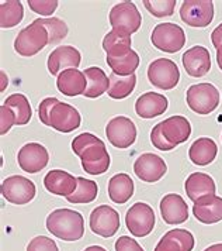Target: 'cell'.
<instances>
[{"instance_id":"obj_1","label":"cell","mask_w":222,"mask_h":251,"mask_svg":"<svg viewBox=\"0 0 222 251\" xmlns=\"http://www.w3.org/2000/svg\"><path fill=\"white\" fill-rule=\"evenodd\" d=\"M46 228L64 241H78L85 234V220L76 210L56 209L46 217Z\"/></svg>"},{"instance_id":"obj_2","label":"cell","mask_w":222,"mask_h":251,"mask_svg":"<svg viewBox=\"0 0 222 251\" xmlns=\"http://www.w3.org/2000/svg\"><path fill=\"white\" fill-rule=\"evenodd\" d=\"M49 44V35L41 24L35 20L22 28L14 40V50L22 57H33L38 54L45 46Z\"/></svg>"},{"instance_id":"obj_3","label":"cell","mask_w":222,"mask_h":251,"mask_svg":"<svg viewBox=\"0 0 222 251\" xmlns=\"http://www.w3.org/2000/svg\"><path fill=\"white\" fill-rule=\"evenodd\" d=\"M186 100L194 113L210 114L220 104V92L208 82L191 85L186 93Z\"/></svg>"},{"instance_id":"obj_4","label":"cell","mask_w":222,"mask_h":251,"mask_svg":"<svg viewBox=\"0 0 222 251\" xmlns=\"http://www.w3.org/2000/svg\"><path fill=\"white\" fill-rule=\"evenodd\" d=\"M109 19L114 31H120L127 35L138 31L142 24V16L133 1H122L115 4L110 10Z\"/></svg>"},{"instance_id":"obj_5","label":"cell","mask_w":222,"mask_h":251,"mask_svg":"<svg viewBox=\"0 0 222 251\" xmlns=\"http://www.w3.org/2000/svg\"><path fill=\"white\" fill-rule=\"evenodd\" d=\"M151 41L157 50L175 54L186 44V34L184 30L178 24L160 23L154 28Z\"/></svg>"},{"instance_id":"obj_6","label":"cell","mask_w":222,"mask_h":251,"mask_svg":"<svg viewBox=\"0 0 222 251\" xmlns=\"http://www.w3.org/2000/svg\"><path fill=\"white\" fill-rule=\"evenodd\" d=\"M149 82L163 91H170L178 86L180 80V71L176 62L167 58H157L148 67Z\"/></svg>"},{"instance_id":"obj_7","label":"cell","mask_w":222,"mask_h":251,"mask_svg":"<svg viewBox=\"0 0 222 251\" xmlns=\"http://www.w3.org/2000/svg\"><path fill=\"white\" fill-rule=\"evenodd\" d=\"M37 188L33 181L22 175H13L1 183L3 198L13 205H27L35 198Z\"/></svg>"},{"instance_id":"obj_8","label":"cell","mask_w":222,"mask_h":251,"mask_svg":"<svg viewBox=\"0 0 222 251\" xmlns=\"http://www.w3.org/2000/svg\"><path fill=\"white\" fill-rule=\"evenodd\" d=\"M127 228L135 237H145L152 233L155 226V212L151 206L144 202L133 205L125 216Z\"/></svg>"},{"instance_id":"obj_9","label":"cell","mask_w":222,"mask_h":251,"mask_svg":"<svg viewBox=\"0 0 222 251\" xmlns=\"http://www.w3.org/2000/svg\"><path fill=\"white\" fill-rule=\"evenodd\" d=\"M180 17L190 27H207L214 20V3L211 0H186L180 7Z\"/></svg>"},{"instance_id":"obj_10","label":"cell","mask_w":222,"mask_h":251,"mask_svg":"<svg viewBox=\"0 0 222 251\" xmlns=\"http://www.w3.org/2000/svg\"><path fill=\"white\" fill-rule=\"evenodd\" d=\"M106 136L115 149H128L136 140V127L131 119L117 116L106 126Z\"/></svg>"},{"instance_id":"obj_11","label":"cell","mask_w":222,"mask_h":251,"mask_svg":"<svg viewBox=\"0 0 222 251\" xmlns=\"http://www.w3.org/2000/svg\"><path fill=\"white\" fill-rule=\"evenodd\" d=\"M90 230L104 239L112 237L120 228V215L109 205L97 206L90 213Z\"/></svg>"},{"instance_id":"obj_12","label":"cell","mask_w":222,"mask_h":251,"mask_svg":"<svg viewBox=\"0 0 222 251\" xmlns=\"http://www.w3.org/2000/svg\"><path fill=\"white\" fill-rule=\"evenodd\" d=\"M133 172L141 181L154 183L160 181L165 176V174L167 172V165L159 155L146 152L136 158L133 164Z\"/></svg>"},{"instance_id":"obj_13","label":"cell","mask_w":222,"mask_h":251,"mask_svg":"<svg viewBox=\"0 0 222 251\" xmlns=\"http://www.w3.org/2000/svg\"><path fill=\"white\" fill-rule=\"evenodd\" d=\"M49 154L40 143H28L22 146L17 154V162L24 172L37 174L48 165Z\"/></svg>"},{"instance_id":"obj_14","label":"cell","mask_w":222,"mask_h":251,"mask_svg":"<svg viewBox=\"0 0 222 251\" xmlns=\"http://www.w3.org/2000/svg\"><path fill=\"white\" fill-rule=\"evenodd\" d=\"M82 55L75 47H58L48 57V71L51 75L55 76L67 69H78Z\"/></svg>"},{"instance_id":"obj_15","label":"cell","mask_w":222,"mask_h":251,"mask_svg":"<svg viewBox=\"0 0 222 251\" xmlns=\"http://www.w3.org/2000/svg\"><path fill=\"white\" fill-rule=\"evenodd\" d=\"M181 61L186 72L193 78H201L207 75L211 69L210 51L202 46L191 47L183 54Z\"/></svg>"},{"instance_id":"obj_16","label":"cell","mask_w":222,"mask_h":251,"mask_svg":"<svg viewBox=\"0 0 222 251\" xmlns=\"http://www.w3.org/2000/svg\"><path fill=\"white\" fill-rule=\"evenodd\" d=\"M82 117L78 109L67 103L59 102L51 112L49 119V127L55 128L56 131L61 133H70L80 127Z\"/></svg>"},{"instance_id":"obj_17","label":"cell","mask_w":222,"mask_h":251,"mask_svg":"<svg viewBox=\"0 0 222 251\" xmlns=\"http://www.w3.org/2000/svg\"><path fill=\"white\" fill-rule=\"evenodd\" d=\"M160 215L167 225H181L189 219V207L178 194H169L160 201Z\"/></svg>"},{"instance_id":"obj_18","label":"cell","mask_w":222,"mask_h":251,"mask_svg":"<svg viewBox=\"0 0 222 251\" xmlns=\"http://www.w3.org/2000/svg\"><path fill=\"white\" fill-rule=\"evenodd\" d=\"M45 189L58 196H70L78 189V178L64 170H52L44 178Z\"/></svg>"},{"instance_id":"obj_19","label":"cell","mask_w":222,"mask_h":251,"mask_svg":"<svg viewBox=\"0 0 222 251\" xmlns=\"http://www.w3.org/2000/svg\"><path fill=\"white\" fill-rule=\"evenodd\" d=\"M194 217L204 225H214L222 220V198L217 195L201 198L193 206Z\"/></svg>"},{"instance_id":"obj_20","label":"cell","mask_w":222,"mask_h":251,"mask_svg":"<svg viewBox=\"0 0 222 251\" xmlns=\"http://www.w3.org/2000/svg\"><path fill=\"white\" fill-rule=\"evenodd\" d=\"M169 100L165 95L146 92L141 95L135 102V112L142 119H154L167 110Z\"/></svg>"},{"instance_id":"obj_21","label":"cell","mask_w":222,"mask_h":251,"mask_svg":"<svg viewBox=\"0 0 222 251\" xmlns=\"http://www.w3.org/2000/svg\"><path fill=\"white\" fill-rule=\"evenodd\" d=\"M82 167L90 175H101L110 168V154L104 146H94L88 149L82 155Z\"/></svg>"},{"instance_id":"obj_22","label":"cell","mask_w":222,"mask_h":251,"mask_svg":"<svg viewBox=\"0 0 222 251\" xmlns=\"http://www.w3.org/2000/svg\"><path fill=\"white\" fill-rule=\"evenodd\" d=\"M159 125L162 134L173 146H178L187 141L191 134V125L184 116H172L160 122Z\"/></svg>"},{"instance_id":"obj_23","label":"cell","mask_w":222,"mask_h":251,"mask_svg":"<svg viewBox=\"0 0 222 251\" xmlns=\"http://www.w3.org/2000/svg\"><path fill=\"white\" fill-rule=\"evenodd\" d=\"M194 244V236L189 230L173 228L159 240L154 251H193Z\"/></svg>"},{"instance_id":"obj_24","label":"cell","mask_w":222,"mask_h":251,"mask_svg":"<svg viewBox=\"0 0 222 251\" xmlns=\"http://www.w3.org/2000/svg\"><path fill=\"white\" fill-rule=\"evenodd\" d=\"M184 189L190 199L193 202H197L201 198L215 195L217 186L210 175L204 172H193L184 182Z\"/></svg>"},{"instance_id":"obj_25","label":"cell","mask_w":222,"mask_h":251,"mask_svg":"<svg viewBox=\"0 0 222 251\" xmlns=\"http://www.w3.org/2000/svg\"><path fill=\"white\" fill-rule=\"evenodd\" d=\"M58 91L64 93L65 96H78L83 95L88 86V80L83 72L79 69H67L58 75L56 80Z\"/></svg>"},{"instance_id":"obj_26","label":"cell","mask_w":222,"mask_h":251,"mask_svg":"<svg viewBox=\"0 0 222 251\" xmlns=\"http://www.w3.org/2000/svg\"><path fill=\"white\" fill-rule=\"evenodd\" d=\"M218 154V147L212 138L201 137L196 140L189 150L190 161L196 165H208L212 161L217 158Z\"/></svg>"},{"instance_id":"obj_27","label":"cell","mask_w":222,"mask_h":251,"mask_svg":"<svg viewBox=\"0 0 222 251\" xmlns=\"http://www.w3.org/2000/svg\"><path fill=\"white\" fill-rule=\"evenodd\" d=\"M133 195V181L130 175L120 172L109 181V196L114 203L124 205Z\"/></svg>"},{"instance_id":"obj_28","label":"cell","mask_w":222,"mask_h":251,"mask_svg":"<svg viewBox=\"0 0 222 251\" xmlns=\"http://www.w3.org/2000/svg\"><path fill=\"white\" fill-rule=\"evenodd\" d=\"M133 40L131 37L120 31H110L107 33L104 40H103V50L106 51L107 57L118 58L124 57L127 54H130L133 50Z\"/></svg>"},{"instance_id":"obj_29","label":"cell","mask_w":222,"mask_h":251,"mask_svg":"<svg viewBox=\"0 0 222 251\" xmlns=\"http://www.w3.org/2000/svg\"><path fill=\"white\" fill-rule=\"evenodd\" d=\"M83 74L88 80V86H86L83 96L90 98V99H96L109 91L110 80L103 69L97 68V67H90V68L85 69Z\"/></svg>"},{"instance_id":"obj_30","label":"cell","mask_w":222,"mask_h":251,"mask_svg":"<svg viewBox=\"0 0 222 251\" xmlns=\"http://www.w3.org/2000/svg\"><path fill=\"white\" fill-rule=\"evenodd\" d=\"M3 104L10 107L13 113L16 116V126L27 125L31 120L33 110L28 99L22 93H13L10 95Z\"/></svg>"},{"instance_id":"obj_31","label":"cell","mask_w":222,"mask_h":251,"mask_svg":"<svg viewBox=\"0 0 222 251\" xmlns=\"http://www.w3.org/2000/svg\"><path fill=\"white\" fill-rule=\"evenodd\" d=\"M109 80H110V86L107 91L109 96L111 99H117V100L125 99L127 96H130L136 85L135 74L130 75V76H120V75H115L114 72H111Z\"/></svg>"},{"instance_id":"obj_32","label":"cell","mask_w":222,"mask_h":251,"mask_svg":"<svg viewBox=\"0 0 222 251\" xmlns=\"http://www.w3.org/2000/svg\"><path fill=\"white\" fill-rule=\"evenodd\" d=\"M24 17V7L19 0H7L0 4V27L11 28L22 23Z\"/></svg>"},{"instance_id":"obj_33","label":"cell","mask_w":222,"mask_h":251,"mask_svg":"<svg viewBox=\"0 0 222 251\" xmlns=\"http://www.w3.org/2000/svg\"><path fill=\"white\" fill-rule=\"evenodd\" d=\"M107 65L110 67L111 71H112L115 75H120V76H130V75H133L136 68L139 67V55L133 50L130 54H127V55H124V57H107Z\"/></svg>"},{"instance_id":"obj_34","label":"cell","mask_w":222,"mask_h":251,"mask_svg":"<svg viewBox=\"0 0 222 251\" xmlns=\"http://www.w3.org/2000/svg\"><path fill=\"white\" fill-rule=\"evenodd\" d=\"M99 194V186L94 181H90L86 178H78V189L67 196V202L69 203H90L93 202Z\"/></svg>"},{"instance_id":"obj_35","label":"cell","mask_w":222,"mask_h":251,"mask_svg":"<svg viewBox=\"0 0 222 251\" xmlns=\"http://www.w3.org/2000/svg\"><path fill=\"white\" fill-rule=\"evenodd\" d=\"M38 24H41L49 35V44H58L67 35V25L64 20L58 17H49V19H37Z\"/></svg>"},{"instance_id":"obj_36","label":"cell","mask_w":222,"mask_h":251,"mask_svg":"<svg viewBox=\"0 0 222 251\" xmlns=\"http://www.w3.org/2000/svg\"><path fill=\"white\" fill-rule=\"evenodd\" d=\"M144 6L154 17L162 19L175 13L176 0H144Z\"/></svg>"},{"instance_id":"obj_37","label":"cell","mask_w":222,"mask_h":251,"mask_svg":"<svg viewBox=\"0 0 222 251\" xmlns=\"http://www.w3.org/2000/svg\"><path fill=\"white\" fill-rule=\"evenodd\" d=\"M94 146H104V141L99 137H96L91 133H82V134H79V136L73 138L72 151L80 157L86 150L90 149V147H94Z\"/></svg>"},{"instance_id":"obj_38","label":"cell","mask_w":222,"mask_h":251,"mask_svg":"<svg viewBox=\"0 0 222 251\" xmlns=\"http://www.w3.org/2000/svg\"><path fill=\"white\" fill-rule=\"evenodd\" d=\"M28 7L37 14L41 16H52L58 7V0H28Z\"/></svg>"},{"instance_id":"obj_39","label":"cell","mask_w":222,"mask_h":251,"mask_svg":"<svg viewBox=\"0 0 222 251\" xmlns=\"http://www.w3.org/2000/svg\"><path fill=\"white\" fill-rule=\"evenodd\" d=\"M27 251H59L58 246L52 239L46 237V236H37L34 237L28 246Z\"/></svg>"},{"instance_id":"obj_40","label":"cell","mask_w":222,"mask_h":251,"mask_svg":"<svg viewBox=\"0 0 222 251\" xmlns=\"http://www.w3.org/2000/svg\"><path fill=\"white\" fill-rule=\"evenodd\" d=\"M151 143L155 146L156 149L160 150V151H170V150H173L176 147V146L170 144L166 140V137L162 134V130H160V125L159 123L151 131Z\"/></svg>"},{"instance_id":"obj_41","label":"cell","mask_w":222,"mask_h":251,"mask_svg":"<svg viewBox=\"0 0 222 251\" xmlns=\"http://www.w3.org/2000/svg\"><path fill=\"white\" fill-rule=\"evenodd\" d=\"M16 125V116L13 113L10 107H7L6 104L0 106V133L4 136L7 131H10V128Z\"/></svg>"},{"instance_id":"obj_42","label":"cell","mask_w":222,"mask_h":251,"mask_svg":"<svg viewBox=\"0 0 222 251\" xmlns=\"http://www.w3.org/2000/svg\"><path fill=\"white\" fill-rule=\"evenodd\" d=\"M59 100L56 98H46L43 102L40 103L38 107V116H40V122L45 126H49V119H51V112L55 107Z\"/></svg>"},{"instance_id":"obj_43","label":"cell","mask_w":222,"mask_h":251,"mask_svg":"<svg viewBox=\"0 0 222 251\" xmlns=\"http://www.w3.org/2000/svg\"><path fill=\"white\" fill-rule=\"evenodd\" d=\"M115 251H145L136 240L131 239L128 236H121L115 241Z\"/></svg>"},{"instance_id":"obj_44","label":"cell","mask_w":222,"mask_h":251,"mask_svg":"<svg viewBox=\"0 0 222 251\" xmlns=\"http://www.w3.org/2000/svg\"><path fill=\"white\" fill-rule=\"evenodd\" d=\"M211 40H212V44H214V47H215L217 50L222 46V23L220 24L214 31H212Z\"/></svg>"},{"instance_id":"obj_45","label":"cell","mask_w":222,"mask_h":251,"mask_svg":"<svg viewBox=\"0 0 222 251\" xmlns=\"http://www.w3.org/2000/svg\"><path fill=\"white\" fill-rule=\"evenodd\" d=\"M217 62H218V67L222 71V46L217 50Z\"/></svg>"},{"instance_id":"obj_46","label":"cell","mask_w":222,"mask_h":251,"mask_svg":"<svg viewBox=\"0 0 222 251\" xmlns=\"http://www.w3.org/2000/svg\"><path fill=\"white\" fill-rule=\"evenodd\" d=\"M204 251H222V243L212 244V246H210V247H207Z\"/></svg>"},{"instance_id":"obj_47","label":"cell","mask_w":222,"mask_h":251,"mask_svg":"<svg viewBox=\"0 0 222 251\" xmlns=\"http://www.w3.org/2000/svg\"><path fill=\"white\" fill-rule=\"evenodd\" d=\"M83 251H107L104 247H101V246H90L88 249H85Z\"/></svg>"},{"instance_id":"obj_48","label":"cell","mask_w":222,"mask_h":251,"mask_svg":"<svg viewBox=\"0 0 222 251\" xmlns=\"http://www.w3.org/2000/svg\"><path fill=\"white\" fill-rule=\"evenodd\" d=\"M1 80H3V86H1V91H4V88H6V74H4V72H1Z\"/></svg>"}]
</instances>
